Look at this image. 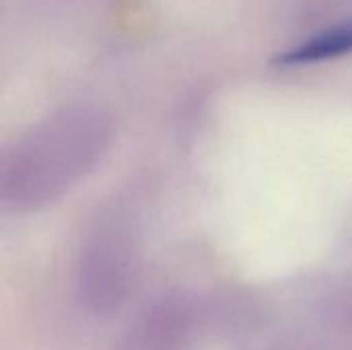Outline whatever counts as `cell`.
<instances>
[{
  "label": "cell",
  "mask_w": 352,
  "mask_h": 350,
  "mask_svg": "<svg viewBox=\"0 0 352 350\" xmlns=\"http://www.w3.org/2000/svg\"><path fill=\"white\" fill-rule=\"evenodd\" d=\"M352 52V23L334 27L332 31L320 33L301 45L285 52L278 56V64L283 66H297V64H311V62H322L328 58H340L344 54Z\"/></svg>",
  "instance_id": "277c9868"
},
{
  "label": "cell",
  "mask_w": 352,
  "mask_h": 350,
  "mask_svg": "<svg viewBox=\"0 0 352 350\" xmlns=\"http://www.w3.org/2000/svg\"><path fill=\"white\" fill-rule=\"evenodd\" d=\"M200 309L182 297L163 299L128 330L122 350H192L202 330Z\"/></svg>",
  "instance_id": "3957f363"
},
{
  "label": "cell",
  "mask_w": 352,
  "mask_h": 350,
  "mask_svg": "<svg viewBox=\"0 0 352 350\" xmlns=\"http://www.w3.org/2000/svg\"><path fill=\"white\" fill-rule=\"evenodd\" d=\"M107 142L105 124L85 113L39 128L2 159V202L19 212L56 202L95 169Z\"/></svg>",
  "instance_id": "6da1fadb"
},
{
  "label": "cell",
  "mask_w": 352,
  "mask_h": 350,
  "mask_svg": "<svg viewBox=\"0 0 352 350\" xmlns=\"http://www.w3.org/2000/svg\"><path fill=\"white\" fill-rule=\"evenodd\" d=\"M138 252V227L128 208L113 206L95 219L76 260L78 297L91 314L122 307L136 281Z\"/></svg>",
  "instance_id": "7a4b0ae2"
}]
</instances>
